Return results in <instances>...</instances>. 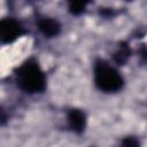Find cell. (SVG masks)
I'll list each match as a JSON object with an SVG mask.
<instances>
[{"instance_id": "9c48e42d", "label": "cell", "mask_w": 147, "mask_h": 147, "mask_svg": "<svg viewBox=\"0 0 147 147\" xmlns=\"http://www.w3.org/2000/svg\"><path fill=\"white\" fill-rule=\"evenodd\" d=\"M6 121H7V116H6L5 111L0 108V126H1V125H3V124L6 123Z\"/></svg>"}, {"instance_id": "7a4b0ae2", "label": "cell", "mask_w": 147, "mask_h": 147, "mask_svg": "<svg viewBox=\"0 0 147 147\" xmlns=\"http://www.w3.org/2000/svg\"><path fill=\"white\" fill-rule=\"evenodd\" d=\"M94 82L96 87L106 93L117 92L124 85L121 74L103 61H99L94 65Z\"/></svg>"}, {"instance_id": "5b68a950", "label": "cell", "mask_w": 147, "mask_h": 147, "mask_svg": "<svg viewBox=\"0 0 147 147\" xmlns=\"http://www.w3.org/2000/svg\"><path fill=\"white\" fill-rule=\"evenodd\" d=\"M38 28H39L40 32L48 38L56 37L61 31V24L59 23V21L51 18V17L41 18L38 22Z\"/></svg>"}, {"instance_id": "277c9868", "label": "cell", "mask_w": 147, "mask_h": 147, "mask_svg": "<svg viewBox=\"0 0 147 147\" xmlns=\"http://www.w3.org/2000/svg\"><path fill=\"white\" fill-rule=\"evenodd\" d=\"M67 121L69 127L76 133H82L86 127V116L80 109H70L67 116Z\"/></svg>"}, {"instance_id": "ba28073f", "label": "cell", "mask_w": 147, "mask_h": 147, "mask_svg": "<svg viewBox=\"0 0 147 147\" xmlns=\"http://www.w3.org/2000/svg\"><path fill=\"white\" fill-rule=\"evenodd\" d=\"M122 147H140V142L136 137L127 136L122 140Z\"/></svg>"}, {"instance_id": "8992f818", "label": "cell", "mask_w": 147, "mask_h": 147, "mask_svg": "<svg viewBox=\"0 0 147 147\" xmlns=\"http://www.w3.org/2000/svg\"><path fill=\"white\" fill-rule=\"evenodd\" d=\"M129 56H130V48H129L127 44L122 42L119 45L118 49L114 54V60L117 64H124L127 61Z\"/></svg>"}, {"instance_id": "3957f363", "label": "cell", "mask_w": 147, "mask_h": 147, "mask_svg": "<svg viewBox=\"0 0 147 147\" xmlns=\"http://www.w3.org/2000/svg\"><path fill=\"white\" fill-rule=\"evenodd\" d=\"M23 33V26L18 21L9 17L0 20V40L3 44L14 42Z\"/></svg>"}, {"instance_id": "6da1fadb", "label": "cell", "mask_w": 147, "mask_h": 147, "mask_svg": "<svg viewBox=\"0 0 147 147\" xmlns=\"http://www.w3.org/2000/svg\"><path fill=\"white\" fill-rule=\"evenodd\" d=\"M18 86L26 93H40L46 87V77L34 60L25 61L16 71Z\"/></svg>"}, {"instance_id": "52a82bcc", "label": "cell", "mask_w": 147, "mask_h": 147, "mask_svg": "<svg viewBox=\"0 0 147 147\" xmlns=\"http://www.w3.org/2000/svg\"><path fill=\"white\" fill-rule=\"evenodd\" d=\"M86 6L87 2L85 1H71L69 3V11L74 15H80L82 13H84Z\"/></svg>"}]
</instances>
